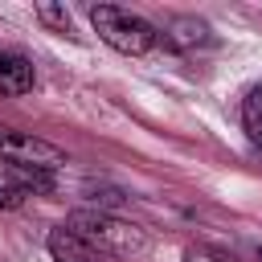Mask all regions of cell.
Segmentation results:
<instances>
[{"instance_id":"7a4b0ae2","label":"cell","mask_w":262,"mask_h":262,"mask_svg":"<svg viewBox=\"0 0 262 262\" xmlns=\"http://www.w3.org/2000/svg\"><path fill=\"white\" fill-rule=\"evenodd\" d=\"M90 25H94V33H98L111 49H119V53H127V57H143V53L160 41V33H156L151 20H143L139 12L119 8V4H94V8H90Z\"/></svg>"},{"instance_id":"52a82bcc","label":"cell","mask_w":262,"mask_h":262,"mask_svg":"<svg viewBox=\"0 0 262 262\" xmlns=\"http://www.w3.org/2000/svg\"><path fill=\"white\" fill-rule=\"evenodd\" d=\"M4 188L20 192V196L53 192V172H45V168H12V164H4Z\"/></svg>"},{"instance_id":"3957f363","label":"cell","mask_w":262,"mask_h":262,"mask_svg":"<svg viewBox=\"0 0 262 262\" xmlns=\"http://www.w3.org/2000/svg\"><path fill=\"white\" fill-rule=\"evenodd\" d=\"M0 164H12V168H61L66 164V151L33 131H16V127H0Z\"/></svg>"},{"instance_id":"277c9868","label":"cell","mask_w":262,"mask_h":262,"mask_svg":"<svg viewBox=\"0 0 262 262\" xmlns=\"http://www.w3.org/2000/svg\"><path fill=\"white\" fill-rule=\"evenodd\" d=\"M45 246H49L53 262H102V254H98L90 242H82V237H78L70 225H57V229H49Z\"/></svg>"},{"instance_id":"8992f818","label":"cell","mask_w":262,"mask_h":262,"mask_svg":"<svg viewBox=\"0 0 262 262\" xmlns=\"http://www.w3.org/2000/svg\"><path fill=\"white\" fill-rule=\"evenodd\" d=\"M164 41L176 45V49H196V45H209L213 41V29L201 16H172L164 25Z\"/></svg>"},{"instance_id":"9c48e42d","label":"cell","mask_w":262,"mask_h":262,"mask_svg":"<svg viewBox=\"0 0 262 262\" xmlns=\"http://www.w3.org/2000/svg\"><path fill=\"white\" fill-rule=\"evenodd\" d=\"M37 16L53 29V33H74V25H70V12L61 8V4H37Z\"/></svg>"},{"instance_id":"6da1fadb","label":"cell","mask_w":262,"mask_h":262,"mask_svg":"<svg viewBox=\"0 0 262 262\" xmlns=\"http://www.w3.org/2000/svg\"><path fill=\"white\" fill-rule=\"evenodd\" d=\"M82 242H90L102 258H123V262H135L151 250L147 233L135 225V221H123L106 209H78L70 221H66Z\"/></svg>"},{"instance_id":"8fae6325","label":"cell","mask_w":262,"mask_h":262,"mask_svg":"<svg viewBox=\"0 0 262 262\" xmlns=\"http://www.w3.org/2000/svg\"><path fill=\"white\" fill-rule=\"evenodd\" d=\"M20 201H25L20 192H12V188H4V184H0V209H16Z\"/></svg>"},{"instance_id":"7c38bea8","label":"cell","mask_w":262,"mask_h":262,"mask_svg":"<svg viewBox=\"0 0 262 262\" xmlns=\"http://www.w3.org/2000/svg\"><path fill=\"white\" fill-rule=\"evenodd\" d=\"M258 262H262V254H258Z\"/></svg>"},{"instance_id":"ba28073f","label":"cell","mask_w":262,"mask_h":262,"mask_svg":"<svg viewBox=\"0 0 262 262\" xmlns=\"http://www.w3.org/2000/svg\"><path fill=\"white\" fill-rule=\"evenodd\" d=\"M242 127H246V135L262 147V86H254V90L246 94V102H242Z\"/></svg>"},{"instance_id":"30bf717a","label":"cell","mask_w":262,"mask_h":262,"mask_svg":"<svg viewBox=\"0 0 262 262\" xmlns=\"http://www.w3.org/2000/svg\"><path fill=\"white\" fill-rule=\"evenodd\" d=\"M184 262H237V258L217 246H192V250H184Z\"/></svg>"},{"instance_id":"5b68a950","label":"cell","mask_w":262,"mask_h":262,"mask_svg":"<svg viewBox=\"0 0 262 262\" xmlns=\"http://www.w3.org/2000/svg\"><path fill=\"white\" fill-rule=\"evenodd\" d=\"M33 86H37L33 61L20 57V53H4V49H0V94L16 98V94H29Z\"/></svg>"}]
</instances>
